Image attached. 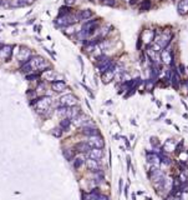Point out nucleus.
I'll use <instances>...</instances> for the list:
<instances>
[{
  "label": "nucleus",
  "instance_id": "1",
  "mask_svg": "<svg viewBox=\"0 0 188 200\" xmlns=\"http://www.w3.org/2000/svg\"><path fill=\"white\" fill-rule=\"evenodd\" d=\"M172 38H173L172 33H170V31H164V33H162V34L157 38V44L161 46L162 49H163V48H167V45L171 43Z\"/></svg>",
  "mask_w": 188,
  "mask_h": 200
},
{
  "label": "nucleus",
  "instance_id": "2",
  "mask_svg": "<svg viewBox=\"0 0 188 200\" xmlns=\"http://www.w3.org/2000/svg\"><path fill=\"white\" fill-rule=\"evenodd\" d=\"M29 63L31 65L32 70H41V69H44L48 66V64H46L45 60L41 58V57H35L29 60Z\"/></svg>",
  "mask_w": 188,
  "mask_h": 200
},
{
  "label": "nucleus",
  "instance_id": "3",
  "mask_svg": "<svg viewBox=\"0 0 188 200\" xmlns=\"http://www.w3.org/2000/svg\"><path fill=\"white\" fill-rule=\"evenodd\" d=\"M60 103L61 105L64 106H67V108H71V106H75L77 103V98L75 96L74 94H67V95H64L62 98L60 99Z\"/></svg>",
  "mask_w": 188,
  "mask_h": 200
},
{
  "label": "nucleus",
  "instance_id": "4",
  "mask_svg": "<svg viewBox=\"0 0 188 200\" xmlns=\"http://www.w3.org/2000/svg\"><path fill=\"white\" fill-rule=\"evenodd\" d=\"M88 145L91 148H98V149H102L105 146V140H103V138H101L100 135H96V136H91L88 139Z\"/></svg>",
  "mask_w": 188,
  "mask_h": 200
},
{
  "label": "nucleus",
  "instance_id": "5",
  "mask_svg": "<svg viewBox=\"0 0 188 200\" xmlns=\"http://www.w3.org/2000/svg\"><path fill=\"white\" fill-rule=\"evenodd\" d=\"M50 104H51L50 98H46V96H44V98H40V99L37 100V106H36V110H39V111L48 110V108L50 106Z\"/></svg>",
  "mask_w": 188,
  "mask_h": 200
},
{
  "label": "nucleus",
  "instance_id": "6",
  "mask_svg": "<svg viewBox=\"0 0 188 200\" xmlns=\"http://www.w3.org/2000/svg\"><path fill=\"white\" fill-rule=\"evenodd\" d=\"M88 158L93 160H100L103 158V150L98 148H92L90 151H88Z\"/></svg>",
  "mask_w": 188,
  "mask_h": 200
},
{
  "label": "nucleus",
  "instance_id": "7",
  "mask_svg": "<svg viewBox=\"0 0 188 200\" xmlns=\"http://www.w3.org/2000/svg\"><path fill=\"white\" fill-rule=\"evenodd\" d=\"M154 38H156V33L153 30H145L142 36H141V39H142L146 44H151L154 40Z\"/></svg>",
  "mask_w": 188,
  "mask_h": 200
},
{
  "label": "nucleus",
  "instance_id": "8",
  "mask_svg": "<svg viewBox=\"0 0 188 200\" xmlns=\"http://www.w3.org/2000/svg\"><path fill=\"white\" fill-rule=\"evenodd\" d=\"M82 134L83 135H87V136H96L98 135V129L93 128L92 125H87V127H83L82 128Z\"/></svg>",
  "mask_w": 188,
  "mask_h": 200
},
{
  "label": "nucleus",
  "instance_id": "9",
  "mask_svg": "<svg viewBox=\"0 0 188 200\" xmlns=\"http://www.w3.org/2000/svg\"><path fill=\"white\" fill-rule=\"evenodd\" d=\"M161 60L163 64L166 65H170L173 63V55L171 52H167V50H163V52L161 53Z\"/></svg>",
  "mask_w": 188,
  "mask_h": 200
},
{
  "label": "nucleus",
  "instance_id": "10",
  "mask_svg": "<svg viewBox=\"0 0 188 200\" xmlns=\"http://www.w3.org/2000/svg\"><path fill=\"white\" fill-rule=\"evenodd\" d=\"M72 122H74V124L76 125V127H82V125L83 127H86L87 122H88V118L86 115H83V114H80L79 116H76V118L72 120Z\"/></svg>",
  "mask_w": 188,
  "mask_h": 200
},
{
  "label": "nucleus",
  "instance_id": "11",
  "mask_svg": "<svg viewBox=\"0 0 188 200\" xmlns=\"http://www.w3.org/2000/svg\"><path fill=\"white\" fill-rule=\"evenodd\" d=\"M177 10L181 15H186L188 13V0H181V1H178Z\"/></svg>",
  "mask_w": 188,
  "mask_h": 200
},
{
  "label": "nucleus",
  "instance_id": "12",
  "mask_svg": "<svg viewBox=\"0 0 188 200\" xmlns=\"http://www.w3.org/2000/svg\"><path fill=\"white\" fill-rule=\"evenodd\" d=\"M51 88H53V90L56 91V93H61L66 89V84H65L64 81L61 80H58V81H54L53 84H51Z\"/></svg>",
  "mask_w": 188,
  "mask_h": 200
},
{
  "label": "nucleus",
  "instance_id": "13",
  "mask_svg": "<svg viewBox=\"0 0 188 200\" xmlns=\"http://www.w3.org/2000/svg\"><path fill=\"white\" fill-rule=\"evenodd\" d=\"M85 164H86L88 170L98 171V163H97V160H93V159H90V158H88V159L85 161Z\"/></svg>",
  "mask_w": 188,
  "mask_h": 200
},
{
  "label": "nucleus",
  "instance_id": "14",
  "mask_svg": "<svg viewBox=\"0 0 188 200\" xmlns=\"http://www.w3.org/2000/svg\"><path fill=\"white\" fill-rule=\"evenodd\" d=\"M80 114V109L79 108H76V106H71V108H69V111H67V115H66V118H69V119H71V120H74L76 116H79Z\"/></svg>",
  "mask_w": 188,
  "mask_h": 200
},
{
  "label": "nucleus",
  "instance_id": "15",
  "mask_svg": "<svg viewBox=\"0 0 188 200\" xmlns=\"http://www.w3.org/2000/svg\"><path fill=\"white\" fill-rule=\"evenodd\" d=\"M75 148H76V150L80 153H88L92 149L90 145H88V143H77Z\"/></svg>",
  "mask_w": 188,
  "mask_h": 200
},
{
  "label": "nucleus",
  "instance_id": "16",
  "mask_svg": "<svg viewBox=\"0 0 188 200\" xmlns=\"http://www.w3.org/2000/svg\"><path fill=\"white\" fill-rule=\"evenodd\" d=\"M13 48H11V46H4V48H1V49H0V57H1L3 59H9V58H10V55H11V52H13V50H11Z\"/></svg>",
  "mask_w": 188,
  "mask_h": 200
},
{
  "label": "nucleus",
  "instance_id": "17",
  "mask_svg": "<svg viewBox=\"0 0 188 200\" xmlns=\"http://www.w3.org/2000/svg\"><path fill=\"white\" fill-rule=\"evenodd\" d=\"M31 55V52L29 49H21V52H20V54H19V59L21 60V61H25V63H27V59H29V57Z\"/></svg>",
  "mask_w": 188,
  "mask_h": 200
},
{
  "label": "nucleus",
  "instance_id": "18",
  "mask_svg": "<svg viewBox=\"0 0 188 200\" xmlns=\"http://www.w3.org/2000/svg\"><path fill=\"white\" fill-rule=\"evenodd\" d=\"M92 16V11L90 9H85V10H81L79 14V18L80 19H83V20H88Z\"/></svg>",
  "mask_w": 188,
  "mask_h": 200
},
{
  "label": "nucleus",
  "instance_id": "19",
  "mask_svg": "<svg viewBox=\"0 0 188 200\" xmlns=\"http://www.w3.org/2000/svg\"><path fill=\"white\" fill-rule=\"evenodd\" d=\"M147 161L152 163V164H157L159 161V156L157 155V153H147Z\"/></svg>",
  "mask_w": 188,
  "mask_h": 200
},
{
  "label": "nucleus",
  "instance_id": "20",
  "mask_svg": "<svg viewBox=\"0 0 188 200\" xmlns=\"http://www.w3.org/2000/svg\"><path fill=\"white\" fill-rule=\"evenodd\" d=\"M115 78V73L114 71H106V73H102V80L103 83H110L112 79Z\"/></svg>",
  "mask_w": 188,
  "mask_h": 200
},
{
  "label": "nucleus",
  "instance_id": "21",
  "mask_svg": "<svg viewBox=\"0 0 188 200\" xmlns=\"http://www.w3.org/2000/svg\"><path fill=\"white\" fill-rule=\"evenodd\" d=\"M171 81L173 83V86H175V88H178V85H180V76H178V73H177V71H172Z\"/></svg>",
  "mask_w": 188,
  "mask_h": 200
},
{
  "label": "nucleus",
  "instance_id": "22",
  "mask_svg": "<svg viewBox=\"0 0 188 200\" xmlns=\"http://www.w3.org/2000/svg\"><path fill=\"white\" fill-rule=\"evenodd\" d=\"M43 75H44V78L45 79H48V80H54V78H55V73L51 70V69H46V70H44V73H43Z\"/></svg>",
  "mask_w": 188,
  "mask_h": 200
},
{
  "label": "nucleus",
  "instance_id": "23",
  "mask_svg": "<svg viewBox=\"0 0 188 200\" xmlns=\"http://www.w3.org/2000/svg\"><path fill=\"white\" fill-rule=\"evenodd\" d=\"M70 124H71V119L65 118V119H62V120L60 122V128H61V129L67 130V129H69V127H70Z\"/></svg>",
  "mask_w": 188,
  "mask_h": 200
},
{
  "label": "nucleus",
  "instance_id": "24",
  "mask_svg": "<svg viewBox=\"0 0 188 200\" xmlns=\"http://www.w3.org/2000/svg\"><path fill=\"white\" fill-rule=\"evenodd\" d=\"M149 6H151V1H149V0H143V1L141 3V5H140V10L141 11H146V10H148L149 9Z\"/></svg>",
  "mask_w": 188,
  "mask_h": 200
},
{
  "label": "nucleus",
  "instance_id": "25",
  "mask_svg": "<svg viewBox=\"0 0 188 200\" xmlns=\"http://www.w3.org/2000/svg\"><path fill=\"white\" fill-rule=\"evenodd\" d=\"M146 53H147L148 58L152 60V61H156V54L157 52H154L153 48H147V50H146Z\"/></svg>",
  "mask_w": 188,
  "mask_h": 200
},
{
  "label": "nucleus",
  "instance_id": "26",
  "mask_svg": "<svg viewBox=\"0 0 188 200\" xmlns=\"http://www.w3.org/2000/svg\"><path fill=\"white\" fill-rule=\"evenodd\" d=\"M64 156L66 158L67 160H72L74 159V151L71 149H65L64 150Z\"/></svg>",
  "mask_w": 188,
  "mask_h": 200
},
{
  "label": "nucleus",
  "instance_id": "27",
  "mask_svg": "<svg viewBox=\"0 0 188 200\" xmlns=\"http://www.w3.org/2000/svg\"><path fill=\"white\" fill-rule=\"evenodd\" d=\"M21 70L24 71V73H31V71H32V68H31L30 63H29V61H27V63H25V64L21 66Z\"/></svg>",
  "mask_w": 188,
  "mask_h": 200
},
{
  "label": "nucleus",
  "instance_id": "28",
  "mask_svg": "<svg viewBox=\"0 0 188 200\" xmlns=\"http://www.w3.org/2000/svg\"><path fill=\"white\" fill-rule=\"evenodd\" d=\"M97 194H98V192H96V190H93L92 193H90V194H87V196H86V200H97Z\"/></svg>",
  "mask_w": 188,
  "mask_h": 200
},
{
  "label": "nucleus",
  "instance_id": "29",
  "mask_svg": "<svg viewBox=\"0 0 188 200\" xmlns=\"http://www.w3.org/2000/svg\"><path fill=\"white\" fill-rule=\"evenodd\" d=\"M82 164H83V159H82V158H77V159H75V161H74V166L76 169H79Z\"/></svg>",
  "mask_w": 188,
  "mask_h": 200
},
{
  "label": "nucleus",
  "instance_id": "30",
  "mask_svg": "<svg viewBox=\"0 0 188 200\" xmlns=\"http://www.w3.org/2000/svg\"><path fill=\"white\" fill-rule=\"evenodd\" d=\"M67 14H70V8L67 6H62L60 9V16H62V15H67Z\"/></svg>",
  "mask_w": 188,
  "mask_h": 200
},
{
  "label": "nucleus",
  "instance_id": "31",
  "mask_svg": "<svg viewBox=\"0 0 188 200\" xmlns=\"http://www.w3.org/2000/svg\"><path fill=\"white\" fill-rule=\"evenodd\" d=\"M158 156H159V159L162 160V163H164V164H170V163H171V159H170V158L164 156V155H162V154H158Z\"/></svg>",
  "mask_w": 188,
  "mask_h": 200
},
{
  "label": "nucleus",
  "instance_id": "32",
  "mask_svg": "<svg viewBox=\"0 0 188 200\" xmlns=\"http://www.w3.org/2000/svg\"><path fill=\"white\" fill-rule=\"evenodd\" d=\"M154 86V83L149 79V80H147V83H146V89L147 90H152V88Z\"/></svg>",
  "mask_w": 188,
  "mask_h": 200
},
{
  "label": "nucleus",
  "instance_id": "33",
  "mask_svg": "<svg viewBox=\"0 0 188 200\" xmlns=\"http://www.w3.org/2000/svg\"><path fill=\"white\" fill-rule=\"evenodd\" d=\"M151 144H152L153 146H158V145H159L158 138H156V136H152V138H151Z\"/></svg>",
  "mask_w": 188,
  "mask_h": 200
},
{
  "label": "nucleus",
  "instance_id": "34",
  "mask_svg": "<svg viewBox=\"0 0 188 200\" xmlns=\"http://www.w3.org/2000/svg\"><path fill=\"white\" fill-rule=\"evenodd\" d=\"M61 134H62V131H61V129H54V131H53V135H54V136L60 138V136H61Z\"/></svg>",
  "mask_w": 188,
  "mask_h": 200
},
{
  "label": "nucleus",
  "instance_id": "35",
  "mask_svg": "<svg viewBox=\"0 0 188 200\" xmlns=\"http://www.w3.org/2000/svg\"><path fill=\"white\" fill-rule=\"evenodd\" d=\"M103 4H105V5L114 6L115 5V0H105V1H103Z\"/></svg>",
  "mask_w": 188,
  "mask_h": 200
},
{
  "label": "nucleus",
  "instance_id": "36",
  "mask_svg": "<svg viewBox=\"0 0 188 200\" xmlns=\"http://www.w3.org/2000/svg\"><path fill=\"white\" fill-rule=\"evenodd\" d=\"M178 68H180V73L181 74L186 73V68H184V65H183V64H180V65H178Z\"/></svg>",
  "mask_w": 188,
  "mask_h": 200
},
{
  "label": "nucleus",
  "instance_id": "37",
  "mask_svg": "<svg viewBox=\"0 0 188 200\" xmlns=\"http://www.w3.org/2000/svg\"><path fill=\"white\" fill-rule=\"evenodd\" d=\"M36 90H37V91H43V90H44V84H43V83H40Z\"/></svg>",
  "mask_w": 188,
  "mask_h": 200
},
{
  "label": "nucleus",
  "instance_id": "38",
  "mask_svg": "<svg viewBox=\"0 0 188 200\" xmlns=\"http://www.w3.org/2000/svg\"><path fill=\"white\" fill-rule=\"evenodd\" d=\"M97 200H109V198H107L106 195H100V196L97 198Z\"/></svg>",
  "mask_w": 188,
  "mask_h": 200
},
{
  "label": "nucleus",
  "instance_id": "39",
  "mask_svg": "<svg viewBox=\"0 0 188 200\" xmlns=\"http://www.w3.org/2000/svg\"><path fill=\"white\" fill-rule=\"evenodd\" d=\"M180 178L182 179V180H181V181H182V183H184V181L187 180V176H186L184 174H181V176H180Z\"/></svg>",
  "mask_w": 188,
  "mask_h": 200
},
{
  "label": "nucleus",
  "instance_id": "40",
  "mask_svg": "<svg viewBox=\"0 0 188 200\" xmlns=\"http://www.w3.org/2000/svg\"><path fill=\"white\" fill-rule=\"evenodd\" d=\"M75 3V0H66V5H72Z\"/></svg>",
  "mask_w": 188,
  "mask_h": 200
},
{
  "label": "nucleus",
  "instance_id": "41",
  "mask_svg": "<svg viewBox=\"0 0 188 200\" xmlns=\"http://www.w3.org/2000/svg\"><path fill=\"white\" fill-rule=\"evenodd\" d=\"M37 75H27V80H31V79H36Z\"/></svg>",
  "mask_w": 188,
  "mask_h": 200
},
{
  "label": "nucleus",
  "instance_id": "42",
  "mask_svg": "<svg viewBox=\"0 0 188 200\" xmlns=\"http://www.w3.org/2000/svg\"><path fill=\"white\" fill-rule=\"evenodd\" d=\"M22 1H24L25 4H32L34 3V0H22Z\"/></svg>",
  "mask_w": 188,
  "mask_h": 200
},
{
  "label": "nucleus",
  "instance_id": "43",
  "mask_svg": "<svg viewBox=\"0 0 188 200\" xmlns=\"http://www.w3.org/2000/svg\"><path fill=\"white\" fill-rule=\"evenodd\" d=\"M72 33H74V28H72V26H70V28H69L67 34H72Z\"/></svg>",
  "mask_w": 188,
  "mask_h": 200
},
{
  "label": "nucleus",
  "instance_id": "44",
  "mask_svg": "<svg viewBox=\"0 0 188 200\" xmlns=\"http://www.w3.org/2000/svg\"><path fill=\"white\" fill-rule=\"evenodd\" d=\"M125 194H126V196H127V194H128V185H126V188H125Z\"/></svg>",
  "mask_w": 188,
  "mask_h": 200
},
{
  "label": "nucleus",
  "instance_id": "45",
  "mask_svg": "<svg viewBox=\"0 0 188 200\" xmlns=\"http://www.w3.org/2000/svg\"><path fill=\"white\" fill-rule=\"evenodd\" d=\"M186 86H187V89H188V80L186 81Z\"/></svg>",
  "mask_w": 188,
  "mask_h": 200
},
{
  "label": "nucleus",
  "instance_id": "46",
  "mask_svg": "<svg viewBox=\"0 0 188 200\" xmlns=\"http://www.w3.org/2000/svg\"><path fill=\"white\" fill-rule=\"evenodd\" d=\"M1 3H3V0H0V4H1Z\"/></svg>",
  "mask_w": 188,
  "mask_h": 200
},
{
  "label": "nucleus",
  "instance_id": "47",
  "mask_svg": "<svg viewBox=\"0 0 188 200\" xmlns=\"http://www.w3.org/2000/svg\"><path fill=\"white\" fill-rule=\"evenodd\" d=\"M123 1H127V0H123Z\"/></svg>",
  "mask_w": 188,
  "mask_h": 200
},
{
  "label": "nucleus",
  "instance_id": "48",
  "mask_svg": "<svg viewBox=\"0 0 188 200\" xmlns=\"http://www.w3.org/2000/svg\"><path fill=\"white\" fill-rule=\"evenodd\" d=\"M178 1H181V0H178Z\"/></svg>",
  "mask_w": 188,
  "mask_h": 200
},
{
  "label": "nucleus",
  "instance_id": "49",
  "mask_svg": "<svg viewBox=\"0 0 188 200\" xmlns=\"http://www.w3.org/2000/svg\"><path fill=\"white\" fill-rule=\"evenodd\" d=\"M103 1H105V0H103Z\"/></svg>",
  "mask_w": 188,
  "mask_h": 200
}]
</instances>
